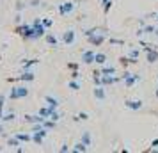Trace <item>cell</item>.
I'll list each match as a JSON object with an SVG mask.
<instances>
[{"label":"cell","instance_id":"4316f807","mask_svg":"<svg viewBox=\"0 0 158 153\" xmlns=\"http://www.w3.org/2000/svg\"><path fill=\"white\" fill-rule=\"evenodd\" d=\"M50 119H53L55 123H57L59 119H60V116H59V112H57V110H52V114H50Z\"/></svg>","mask_w":158,"mask_h":153},{"label":"cell","instance_id":"d6986e66","mask_svg":"<svg viewBox=\"0 0 158 153\" xmlns=\"http://www.w3.org/2000/svg\"><path fill=\"white\" fill-rule=\"evenodd\" d=\"M15 117H16V114H15V112H6V114L2 116V119H0V121H4V123H7V121H13Z\"/></svg>","mask_w":158,"mask_h":153},{"label":"cell","instance_id":"8992f818","mask_svg":"<svg viewBox=\"0 0 158 153\" xmlns=\"http://www.w3.org/2000/svg\"><path fill=\"white\" fill-rule=\"evenodd\" d=\"M124 105H126V109H130V110H140L144 107V102L142 100H126Z\"/></svg>","mask_w":158,"mask_h":153},{"label":"cell","instance_id":"83f0119b","mask_svg":"<svg viewBox=\"0 0 158 153\" xmlns=\"http://www.w3.org/2000/svg\"><path fill=\"white\" fill-rule=\"evenodd\" d=\"M77 119H82V121H85V119H89V114H87V112H80L78 116H77Z\"/></svg>","mask_w":158,"mask_h":153},{"label":"cell","instance_id":"5b68a950","mask_svg":"<svg viewBox=\"0 0 158 153\" xmlns=\"http://www.w3.org/2000/svg\"><path fill=\"white\" fill-rule=\"evenodd\" d=\"M73 9H75V4H73V2H62V4L59 6V15L66 16V15H69Z\"/></svg>","mask_w":158,"mask_h":153},{"label":"cell","instance_id":"d590c367","mask_svg":"<svg viewBox=\"0 0 158 153\" xmlns=\"http://www.w3.org/2000/svg\"><path fill=\"white\" fill-rule=\"evenodd\" d=\"M2 134H4V126H0V135H2Z\"/></svg>","mask_w":158,"mask_h":153},{"label":"cell","instance_id":"2e32d148","mask_svg":"<svg viewBox=\"0 0 158 153\" xmlns=\"http://www.w3.org/2000/svg\"><path fill=\"white\" fill-rule=\"evenodd\" d=\"M100 73L101 75H115V68L114 66H103V68H100Z\"/></svg>","mask_w":158,"mask_h":153},{"label":"cell","instance_id":"277c9868","mask_svg":"<svg viewBox=\"0 0 158 153\" xmlns=\"http://www.w3.org/2000/svg\"><path fill=\"white\" fill-rule=\"evenodd\" d=\"M46 134H48V128H39L37 132H32V142H36V144H43V139L46 137Z\"/></svg>","mask_w":158,"mask_h":153},{"label":"cell","instance_id":"ffe728a7","mask_svg":"<svg viewBox=\"0 0 158 153\" xmlns=\"http://www.w3.org/2000/svg\"><path fill=\"white\" fill-rule=\"evenodd\" d=\"M82 142L85 146H91L93 141H91V134H89V132H84V134H82Z\"/></svg>","mask_w":158,"mask_h":153},{"label":"cell","instance_id":"ac0fdd59","mask_svg":"<svg viewBox=\"0 0 158 153\" xmlns=\"http://www.w3.org/2000/svg\"><path fill=\"white\" fill-rule=\"evenodd\" d=\"M15 135L20 139L22 142H30V141H32V134H15Z\"/></svg>","mask_w":158,"mask_h":153},{"label":"cell","instance_id":"8fae6325","mask_svg":"<svg viewBox=\"0 0 158 153\" xmlns=\"http://www.w3.org/2000/svg\"><path fill=\"white\" fill-rule=\"evenodd\" d=\"M94 57H96V52L87 50V52H84V53H82V62H84V64H93Z\"/></svg>","mask_w":158,"mask_h":153},{"label":"cell","instance_id":"7c38bea8","mask_svg":"<svg viewBox=\"0 0 158 153\" xmlns=\"http://www.w3.org/2000/svg\"><path fill=\"white\" fill-rule=\"evenodd\" d=\"M94 98L96 100H105L107 95H105V86H96L94 87Z\"/></svg>","mask_w":158,"mask_h":153},{"label":"cell","instance_id":"3957f363","mask_svg":"<svg viewBox=\"0 0 158 153\" xmlns=\"http://www.w3.org/2000/svg\"><path fill=\"white\" fill-rule=\"evenodd\" d=\"M32 25H34V30H36V34H34V39L44 37V34H46V27L43 25V20H41V18H36V20L32 22Z\"/></svg>","mask_w":158,"mask_h":153},{"label":"cell","instance_id":"4dcf8cb0","mask_svg":"<svg viewBox=\"0 0 158 153\" xmlns=\"http://www.w3.org/2000/svg\"><path fill=\"white\" fill-rule=\"evenodd\" d=\"M71 79H80V73L77 71V70H73V73H71Z\"/></svg>","mask_w":158,"mask_h":153},{"label":"cell","instance_id":"f546056e","mask_svg":"<svg viewBox=\"0 0 158 153\" xmlns=\"http://www.w3.org/2000/svg\"><path fill=\"white\" fill-rule=\"evenodd\" d=\"M16 4H18V6H16V11H22V9L25 7V4H23V2H16Z\"/></svg>","mask_w":158,"mask_h":153},{"label":"cell","instance_id":"5bb4252c","mask_svg":"<svg viewBox=\"0 0 158 153\" xmlns=\"http://www.w3.org/2000/svg\"><path fill=\"white\" fill-rule=\"evenodd\" d=\"M44 41H46V43L50 45V46H57V45H59L57 37L53 36L52 32H46V34H44Z\"/></svg>","mask_w":158,"mask_h":153},{"label":"cell","instance_id":"ba28073f","mask_svg":"<svg viewBox=\"0 0 158 153\" xmlns=\"http://www.w3.org/2000/svg\"><path fill=\"white\" fill-rule=\"evenodd\" d=\"M34 79H36V75H34V73L32 71H29V70H25V73H23V75H20V77H18V79H7L9 82H13V80H22V82H32L34 80Z\"/></svg>","mask_w":158,"mask_h":153},{"label":"cell","instance_id":"8d00e7d4","mask_svg":"<svg viewBox=\"0 0 158 153\" xmlns=\"http://www.w3.org/2000/svg\"><path fill=\"white\" fill-rule=\"evenodd\" d=\"M156 98H158V89H156Z\"/></svg>","mask_w":158,"mask_h":153},{"label":"cell","instance_id":"9a60e30c","mask_svg":"<svg viewBox=\"0 0 158 153\" xmlns=\"http://www.w3.org/2000/svg\"><path fill=\"white\" fill-rule=\"evenodd\" d=\"M87 148H89V146H85L84 144V142H82V141H80V142H77V144L73 146L71 148V151H77V153H84V151H87Z\"/></svg>","mask_w":158,"mask_h":153},{"label":"cell","instance_id":"e0dca14e","mask_svg":"<svg viewBox=\"0 0 158 153\" xmlns=\"http://www.w3.org/2000/svg\"><path fill=\"white\" fill-rule=\"evenodd\" d=\"M94 62H96V64H100V66H103L105 62H107V55H105V53H96Z\"/></svg>","mask_w":158,"mask_h":153},{"label":"cell","instance_id":"cb8c5ba5","mask_svg":"<svg viewBox=\"0 0 158 153\" xmlns=\"http://www.w3.org/2000/svg\"><path fill=\"white\" fill-rule=\"evenodd\" d=\"M69 89H73V91H78V89H80V84L77 82V79L69 80Z\"/></svg>","mask_w":158,"mask_h":153},{"label":"cell","instance_id":"7402d4cb","mask_svg":"<svg viewBox=\"0 0 158 153\" xmlns=\"http://www.w3.org/2000/svg\"><path fill=\"white\" fill-rule=\"evenodd\" d=\"M9 146H13V148H16V146H20V142H22V141H20V139L16 137V135H13V137H9Z\"/></svg>","mask_w":158,"mask_h":153},{"label":"cell","instance_id":"9c48e42d","mask_svg":"<svg viewBox=\"0 0 158 153\" xmlns=\"http://www.w3.org/2000/svg\"><path fill=\"white\" fill-rule=\"evenodd\" d=\"M123 79H124V84H126L128 87H131V86H133L135 82L140 80V77H139V75H131V73H128V71L123 75Z\"/></svg>","mask_w":158,"mask_h":153},{"label":"cell","instance_id":"7a4b0ae2","mask_svg":"<svg viewBox=\"0 0 158 153\" xmlns=\"http://www.w3.org/2000/svg\"><path fill=\"white\" fill-rule=\"evenodd\" d=\"M29 96V87L27 86H16V87L11 89L9 93V100H20V98H27Z\"/></svg>","mask_w":158,"mask_h":153},{"label":"cell","instance_id":"d4e9b609","mask_svg":"<svg viewBox=\"0 0 158 153\" xmlns=\"http://www.w3.org/2000/svg\"><path fill=\"white\" fill-rule=\"evenodd\" d=\"M4 102H6V96L0 95V119H2V116H4Z\"/></svg>","mask_w":158,"mask_h":153},{"label":"cell","instance_id":"f1b7e54d","mask_svg":"<svg viewBox=\"0 0 158 153\" xmlns=\"http://www.w3.org/2000/svg\"><path fill=\"white\" fill-rule=\"evenodd\" d=\"M110 43L112 45H124V41L123 39H110Z\"/></svg>","mask_w":158,"mask_h":153},{"label":"cell","instance_id":"836d02e7","mask_svg":"<svg viewBox=\"0 0 158 153\" xmlns=\"http://www.w3.org/2000/svg\"><path fill=\"white\" fill-rule=\"evenodd\" d=\"M151 146H153V148H158V139H155V141L151 142Z\"/></svg>","mask_w":158,"mask_h":153},{"label":"cell","instance_id":"484cf974","mask_svg":"<svg viewBox=\"0 0 158 153\" xmlns=\"http://www.w3.org/2000/svg\"><path fill=\"white\" fill-rule=\"evenodd\" d=\"M41 20H43V25L46 29H50L52 25H53V20H50V18H41Z\"/></svg>","mask_w":158,"mask_h":153},{"label":"cell","instance_id":"1f68e13d","mask_svg":"<svg viewBox=\"0 0 158 153\" xmlns=\"http://www.w3.org/2000/svg\"><path fill=\"white\" fill-rule=\"evenodd\" d=\"M68 68H69V70H77V68H78V64H75V62H71V64H68Z\"/></svg>","mask_w":158,"mask_h":153},{"label":"cell","instance_id":"30bf717a","mask_svg":"<svg viewBox=\"0 0 158 153\" xmlns=\"http://www.w3.org/2000/svg\"><path fill=\"white\" fill-rule=\"evenodd\" d=\"M75 37H77V34H75V30H66L64 34H62V43L64 45H73L75 43Z\"/></svg>","mask_w":158,"mask_h":153},{"label":"cell","instance_id":"6da1fadb","mask_svg":"<svg viewBox=\"0 0 158 153\" xmlns=\"http://www.w3.org/2000/svg\"><path fill=\"white\" fill-rule=\"evenodd\" d=\"M16 34H20L22 37H25V39H34V34H36V30H34V25L32 23H23V25H18L15 29Z\"/></svg>","mask_w":158,"mask_h":153},{"label":"cell","instance_id":"4fadbf2b","mask_svg":"<svg viewBox=\"0 0 158 153\" xmlns=\"http://www.w3.org/2000/svg\"><path fill=\"white\" fill-rule=\"evenodd\" d=\"M44 102L48 103V107H50L52 110H57V107H59L57 98H53V96H44Z\"/></svg>","mask_w":158,"mask_h":153},{"label":"cell","instance_id":"52a82bcc","mask_svg":"<svg viewBox=\"0 0 158 153\" xmlns=\"http://www.w3.org/2000/svg\"><path fill=\"white\" fill-rule=\"evenodd\" d=\"M87 41H89L91 45H94V46H100V45H103V41H105V36L100 34V32H96V34L87 37Z\"/></svg>","mask_w":158,"mask_h":153},{"label":"cell","instance_id":"74e56055","mask_svg":"<svg viewBox=\"0 0 158 153\" xmlns=\"http://www.w3.org/2000/svg\"><path fill=\"white\" fill-rule=\"evenodd\" d=\"M156 22H158V16H156Z\"/></svg>","mask_w":158,"mask_h":153},{"label":"cell","instance_id":"44dd1931","mask_svg":"<svg viewBox=\"0 0 158 153\" xmlns=\"http://www.w3.org/2000/svg\"><path fill=\"white\" fill-rule=\"evenodd\" d=\"M52 114V109L46 105V107H43V109H39V116H43V117H50Z\"/></svg>","mask_w":158,"mask_h":153},{"label":"cell","instance_id":"d6a6232c","mask_svg":"<svg viewBox=\"0 0 158 153\" xmlns=\"http://www.w3.org/2000/svg\"><path fill=\"white\" fill-rule=\"evenodd\" d=\"M60 151H69V148H68V144H62V148H60Z\"/></svg>","mask_w":158,"mask_h":153},{"label":"cell","instance_id":"603a6c76","mask_svg":"<svg viewBox=\"0 0 158 153\" xmlns=\"http://www.w3.org/2000/svg\"><path fill=\"white\" fill-rule=\"evenodd\" d=\"M37 62H39L37 59H29V61H27V62L23 64V70H29V68H32V66H34V64H37Z\"/></svg>","mask_w":158,"mask_h":153},{"label":"cell","instance_id":"e575fe53","mask_svg":"<svg viewBox=\"0 0 158 153\" xmlns=\"http://www.w3.org/2000/svg\"><path fill=\"white\" fill-rule=\"evenodd\" d=\"M101 4H103V6H105V4H108V2H110V0H100Z\"/></svg>","mask_w":158,"mask_h":153}]
</instances>
